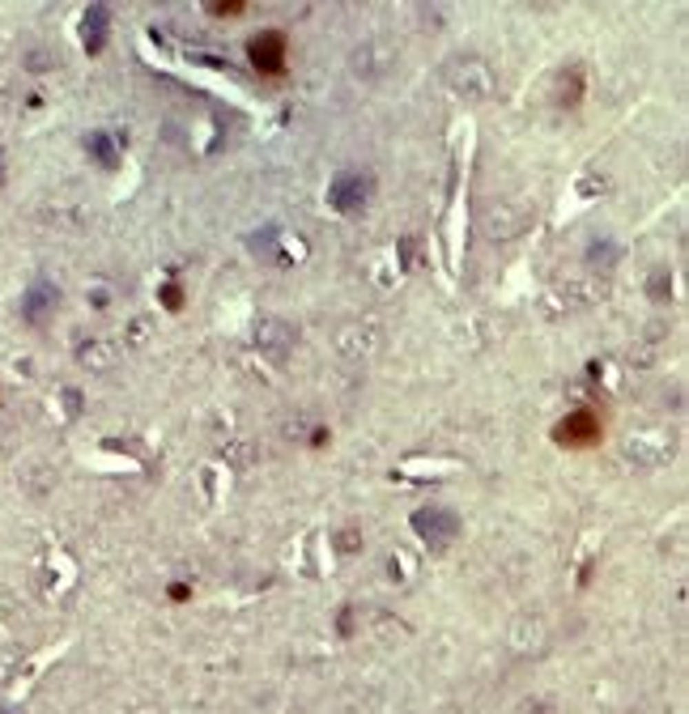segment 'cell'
<instances>
[{"mask_svg": "<svg viewBox=\"0 0 689 714\" xmlns=\"http://www.w3.org/2000/svg\"><path fill=\"white\" fill-rule=\"evenodd\" d=\"M251 64L260 72H281L285 68V39L281 34H260L251 39Z\"/></svg>", "mask_w": 689, "mask_h": 714, "instance_id": "obj_5", "label": "cell"}, {"mask_svg": "<svg viewBox=\"0 0 689 714\" xmlns=\"http://www.w3.org/2000/svg\"><path fill=\"white\" fill-rule=\"evenodd\" d=\"M0 183H5V162H0Z\"/></svg>", "mask_w": 689, "mask_h": 714, "instance_id": "obj_8", "label": "cell"}, {"mask_svg": "<svg viewBox=\"0 0 689 714\" xmlns=\"http://www.w3.org/2000/svg\"><path fill=\"white\" fill-rule=\"evenodd\" d=\"M107 30H111V13L107 5H90L85 13V52H103V43H107Z\"/></svg>", "mask_w": 689, "mask_h": 714, "instance_id": "obj_6", "label": "cell"}, {"mask_svg": "<svg viewBox=\"0 0 689 714\" xmlns=\"http://www.w3.org/2000/svg\"><path fill=\"white\" fill-rule=\"evenodd\" d=\"M366 200H371V179L358 175V170H344V175H336L332 187H328V204L344 217H358L366 209Z\"/></svg>", "mask_w": 689, "mask_h": 714, "instance_id": "obj_2", "label": "cell"}, {"mask_svg": "<svg viewBox=\"0 0 689 714\" xmlns=\"http://www.w3.org/2000/svg\"><path fill=\"white\" fill-rule=\"evenodd\" d=\"M90 149H94V158L103 162V166H115V140L107 132H94L90 136Z\"/></svg>", "mask_w": 689, "mask_h": 714, "instance_id": "obj_7", "label": "cell"}, {"mask_svg": "<svg viewBox=\"0 0 689 714\" xmlns=\"http://www.w3.org/2000/svg\"><path fill=\"white\" fill-rule=\"evenodd\" d=\"M56 302H60L56 285H52V281H34V285L26 289V298H21V319H26V324H34V328H43L47 319H52Z\"/></svg>", "mask_w": 689, "mask_h": 714, "instance_id": "obj_3", "label": "cell"}, {"mask_svg": "<svg viewBox=\"0 0 689 714\" xmlns=\"http://www.w3.org/2000/svg\"><path fill=\"white\" fill-rule=\"evenodd\" d=\"M596 438H600L596 412H575V417H566L562 430H557V442H566V447H592Z\"/></svg>", "mask_w": 689, "mask_h": 714, "instance_id": "obj_4", "label": "cell"}, {"mask_svg": "<svg viewBox=\"0 0 689 714\" xmlns=\"http://www.w3.org/2000/svg\"><path fill=\"white\" fill-rule=\"evenodd\" d=\"M413 527H417V536H422L434 553H442L460 536V519H455L447 506H422V510L413 514Z\"/></svg>", "mask_w": 689, "mask_h": 714, "instance_id": "obj_1", "label": "cell"}]
</instances>
